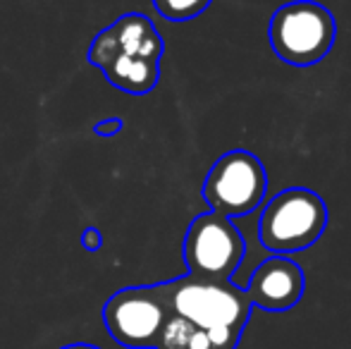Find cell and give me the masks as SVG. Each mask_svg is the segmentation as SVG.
Masks as SVG:
<instances>
[{"label":"cell","instance_id":"11","mask_svg":"<svg viewBox=\"0 0 351 349\" xmlns=\"http://www.w3.org/2000/svg\"><path fill=\"white\" fill-rule=\"evenodd\" d=\"M122 127H125V122H122L120 117H110V120L98 122V125L93 127V134L96 136H115L122 132Z\"/></svg>","mask_w":351,"mask_h":349},{"label":"cell","instance_id":"7","mask_svg":"<svg viewBox=\"0 0 351 349\" xmlns=\"http://www.w3.org/2000/svg\"><path fill=\"white\" fill-rule=\"evenodd\" d=\"M167 316L160 285L117 289L103 306L108 335L127 349H156Z\"/></svg>","mask_w":351,"mask_h":349},{"label":"cell","instance_id":"1","mask_svg":"<svg viewBox=\"0 0 351 349\" xmlns=\"http://www.w3.org/2000/svg\"><path fill=\"white\" fill-rule=\"evenodd\" d=\"M165 43L156 24L141 12H127L96 34L88 46V62L106 80L132 96H146L160 80Z\"/></svg>","mask_w":351,"mask_h":349},{"label":"cell","instance_id":"8","mask_svg":"<svg viewBox=\"0 0 351 349\" xmlns=\"http://www.w3.org/2000/svg\"><path fill=\"white\" fill-rule=\"evenodd\" d=\"M244 289L251 304L263 311H289L304 297L306 275L301 265L289 256L273 254L256 265Z\"/></svg>","mask_w":351,"mask_h":349},{"label":"cell","instance_id":"13","mask_svg":"<svg viewBox=\"0 0 351 349\" xmlns=\"http://www.w3.org/2000/svg\"><path fill=\"white\" fill-rule=\"evenodd\" d=\"M60 349H101V347L88 345V342H72V345H65V347H60Z\"/></svg>","mask_w":351,"mask_h":349},{"label":"cell","instance_id":"5","mask_svg":"<svg viewBox=\"0 0 351 349\" xmlns=\"http://www.w3.org/2000/svg\"><path fill=\"white\" fill-rule=\"evenodd\" d=\"M268 189V173L258 156L234 149L222 154L204 182V199L213 213L241 218L254 213Z\"/></svg>","mask_w":351,"mask_h":349},{"label":"cell","instance_id":"10","mask_svg":"<svg viewBox=\"0 0 351 349\" xmlns=\"http://www.w3.org/2000/svg\"><path fill=\"white\" fill-rule=\"evenodd\" d=\"M213 0H153V8L167 22H189L199 17Z\"/></svg>","mask_w":351,"mask_h":349},{"label":"cell","instance_id":"4","mask_svg":"<svg viewBox=\"0 0 351 349\" xmlns=\"http://www.w3.org/2000/svg\"><path fill=\"white\" fill-rule=\"evenodd\" d=\"M268 36L273 53L282 62L308 67L332 51L337 22L325 5L315 0H294L275 10Z\"/></svg>","mask_w":351,"mask_h":349},{"label":"cell","instance_id":"6","mask_svg":"<svg viewBox=\"0 0 351 349\" xmlns=\"http://www.w3.org/2000/svg\"><path fill=\"white\" fill-rule=\"evenodd\" d=\"M182 256L194 278L232 280L246 256V242L230 218L210 210L191 220Z\"/></svg>","mask_w":351,"mask_h":349},{"label":"cell","instance_id":"12","mask_svg":"<svg viewBox=\"0 0 351 349\" xmlns=\"http://www.w3.org/2000/svg\"><path fill=\"white\" fill-rule=\"evenodd\" d=\"M82 244L86 252H98V249L103 247V234L98 232L96 228H86L82 234Z\"/></svg>","mask_w":351,"mask_h":349},{"label":"cell","instance_id":"3","mask_svg":"<svg viewBox=\"0 0 351 349\" xmlns=\"http://www.w3.org/2000/svg\"><path fill=\"white\" fill-rule=\"evenodd\" d=\"M328 228V206L323 196L306 186H289L263 206L258 239L270 254L289 256L306 252L323 237Z\"/></svg>","mask_w":351,"mask_h":349},{"label":"cell","instance_id":"2","mask_svg":"<svg viewBox=\"0 0 351 349\" xmlns=\"http://www.w3.org/2000/svg\"><path fill=\"white\" fill-rule=\"evenodd\" d=\"M158 285L172 316L217 337L232 349L239 347L254 311L244 287L232 280H204L189 273Z\"/></svg>","mask_w":351,"mask_h":349},{"label":"cell","instance_id":"9","mask_svg":"<svg viewBox=\"0 0 351 349\" xmlns=\"http://www.w3.org/2000/svg\"><path fill=\"white\" fill-rule=\"evenodd\" d=\"M156 349H232V347L170 313L160 337H158Z\"/></svg>","mask_w":351,"mask_h":349}]
</instances>
